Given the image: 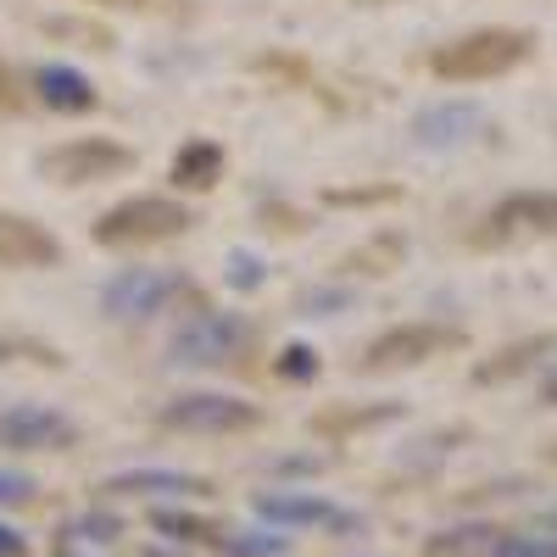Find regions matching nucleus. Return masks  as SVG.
I'll return each instance as SVG.
<instances>
[{
	"instance_id": "10",
	"label": "nucleus",
	"mask_w": 557,
	"mask_h": 557,
	"mask_svg": "<svg viewBox=\"0 0 557 557\" xmlns=\"http://www.w3.org/2000/svg\"><path fill=\"white\" fill-rule=\"evenodd\" d=\"M480 134H491V117L480 107H462V101L430 107V112L412 117V139L424 151H462V146H474Z\"/></svg>"
},
{
	"instance_id": "3",
	"label": "nucleus",
	"mask_w": 557,
	"mask_h": 557,
	"mask_svg": "<svg viewBox=\"0 0 557 557\" xmlns=\"http://www.w3.org/2000/svg\"><path fill=\"white\" fill-rule=\"evenodd\" d=\"M557 235V190H524V196H507L496 201L480 228H474V246H524V240H552Z\"/></svg>"
},
{
	"instance_id": "18",
	"label": "nucleus",
	"mask_w": 557,
	"mask_h": 557,
	"mask_svg": "<svg viewBox=\"0 0 557 557\" xmlns=\"http://www.w3.org/2000/svg\"><path fill=\"white\" fill-rule=\"evenodd\" d=\"M73 535H78V541H112V535H117V524H112V519H78V524H73Z\"/></svg>"
},
{
	"instance_id": "2",
	"label": "nucleus",
	"mask_w": 557,
	"mask_h": 557,
	"mask_svg": "<svg viewBox=\"0 0 557 557\" xmlns=\"http://www.w3.org/2000/svg\"><path fill=\"white\" fill-rule=\"evenodd\" d=\"M190 228V212L168 196H134L123 207H112L101 223H96V240L123 251V246H157V240H173Z\"/></svg>"
},
{
	"instance_id": "21",
	"label": "nucleus",
	"mask_w": 557,
	"mask_h": 557,
	"mask_svg": "<svg viewBox=\"0 0 557 557\" xmlns=\"http://www.w3.org/2000/svg\"><path fill=\"white\" fill-rule=\"evenodd\" d=\"M96 7H123V12H151L162 0H96Z\"/></svg>"
},
{
	"instance_id": "5",
	"label": "nucleus",
	"mask_w": 557,
	"mask_h": 557,
	"mask_svg": "<svg viewBox=\"0 0 557 557\" xmlns=\"http://www.w3.org/2000/svg\"><path fill=\"white\" fill-rule=\"evenodd\" d=\"M257 407L240 401V396H223V391H196V396H173L162 407V424L168 430H184V435H235V430H251L257 424Z\"/></svg>"
},
{
	"instance_id": "8",
	"label": "nucleus",
	"mask_w": 557,
	"mask_h": 557,
	"mask_svg": "<svg viewBox=\"0 0 557 557\" xmlns=\"http://www.w3.org/2000/svg\"><path fill=\"white\" fill-rule=\"evenodd\" d=\"M184 290V278L178 273H162V268H128V273H117L112 285H107V296H101V307L112 312V318H157L168 301H178Z\"/></svg>"
},
{
	"instance_id": "1",
	"label": "nucleus",
	"mask_w": 557,
	"mask_h": 557,
	"mask_svg": "<svg viewBox=\"0 0 557 557\" xmlns=\"http://www.w3.org/2000/svg\"><path fill=\"white\" fill-rule=\"evenodd\" d=\"M530 57V34L519 28H480V34H462L451 45L430 57V67L441 78H457V84H474V78H496L507 67H519Z\"/></svg>"
},
{
	"instance_id": "11",
	"label": "nucleus",
	"mask_w": 557,
	"mask_h": 557,
	"mask_svg": "<svg viewBox=\"0 0 557 557\" xmlns=\"http://www.w3.org/2000/svg\"><path fill=\"white\" fill-rule=\"evenodd\" d=\"M257 513L268 524H285V530H335V524H346L341 507L330 496H312V491H262Z\"/></svg>"
},
{
	"instance_id": "7",
	"label": "nucleus",
	"mask_w": 557,
	"mask_h": 557,
	"mask_svg": "<svg viewBox=\"0 0 557 557\" xmlns=\"http://www.w3.org/2000/svg\"><path fill=\"white\" fill-rule=\"evenodd\" d=\"M123 168H134V151L112 146V139H67V146L39 157V173L57 184H96V178H112Z\"/></svg>"
},
{
	"instance_id": "20",
	"label": "nucleus",
	"mask_w": 557,
	"mask_h": 557,
	"mask_svg": "<svg viewBox=\"0 0 557 557\" xmlns=\"http://www.w3.org/2000/svg\"><path fill=\"white\" fill-rule=\"evenodd\" d=\"M28 546H23V530H12V524H0V557H23Z\"/></svg>"
},
{
	"instance_id": "22",
	"label": "nucleus",
	"mask_w": 557,
	"mask_h": 557,
	"mask_svg": "<svg viewBox=\"0 0 557 557\" xmlns=\"http://www.w3.org/2000/svg\"><path fill=\"white\" fill-rule=\"evenodd\" d=\"M541 401H546V407H557V374L546 380V391H541Z\"/></svg>"
},
{
	"instance_id": "19",
	"label": "nucleus",
	"mask_w": 557,
	"mask_h": 557,
	"mask_svg": "<svg viewBox=\"0 0 557 557\" xmlns=\"http://www.w3.org/2000/svg\"><path fill=\"white\" fill-rule=\"evenodd\" d=\"M278 368H285V374H290V380H301V374H312V368H318V362H312V351H301V346H290V351H285V362H278Z\"/></svg>"
},
{
	"instance_id": "6",
	"label": "nucleus",
	"mask_w": 557,
	"mask_h": 557,
	"mask_svg": "<svg viewBox=\"0 0 557 557\" xmlns=\"http://www.w3.org/2000/svg\"><path fill=\"white\" fill-rule=\"evenodd\" d=\"M73 441H78V424L57 407L17 401L0 412V446L7 451H67Z\"/></svg>"
},
{
	"instance_id": "9",
	"label": "nucleus",
	"mask_w": 557,
	"mask_h": 557,
	"mask_svg": "<svg viewBox=\"0 0 557 557\" xmlns=\"http://www.w3.org/2000/svg\"><path fill=\"white\" fill-rule=\"evenodd\" d=\"M457 341H462V335L446 330V323H401V330H391V335H380L374 346H368L362 368H368V374H385V368H407V362L441 357V351H451Z\"/></svg>"
},
{
	"instance_id": "13",
	"label": "nucleus",
	"mask_w": 557,
	"mask_h": 557,
	"mask_svg": "<svg viewBox=\"0 0 557 557\" xmlns=\"http://www.w3.org/2000/svg\"><path fill=\"white\" fill-rule=\"evenodd\" d=\"M34 89H39V101L51 107V112H89V107H96V89H89V78L73 73V67H62V62L39 67V73H34Z\"/></svg>"
},
{
	"instance_id": "12",
	"label": "nucleus",
	"mask_w": 557,
	"mask_h": 557,
	"mask_svg": "<svg viewBox=\"0 0 557 557\" xmlns=\"http://www.w3.org/2000/svg\"><path fill=\"white\" fill-rule=\"evenodd\" d=\"M62 246L51 228H39L34 218L0 212V268H57Z\"/></svg>"
},
{
	"instance_id": "17",
	"label": "nucleus",
	"mask_w": 557,
	"mask_h": 557,
	"mask_svg": "<svg viewBox=\"0 0 557 557\" xmlns=\"http://www.w3.org/2000/svg\"><path fill=\"white\" fill-rule=\"evenodd\" d=\"M34 480L28 474H17V469H0V507H23V502H34Z\"/></svg>"
},
{
	"instance_id": "14",
	"label": "nucleus",
	"mask_w": 557,
	"mask_h": 557,
	"mask_svg": "<svg viewBox=\"0 0 557 557\" xmlns=\"http://www.w3.org/2000/svg\"><path fill=\"white\" fill-rule=\"evenodd\" d=\"M107 491L112 496H196L201 480L178 469H128V474H112Z\"/></svg>"
},
{
	"instance_id": "16",
	"label": "nucleus",
	"mask_w": 557,
	"mask_h": 557,
	"mask_svg": "<svg viewBox=\"0 0 557 557\" xmlns=\"http://www.w3.org/2000/svg\"><path fill=\"white\" fill-rule=\"evenodd\" d=\"M491 557H557V535H507L491 546Z\"/></svg>"
},
{
	"instance_id": "15",
	"label": "nucleus",
	"mask_w": 557,
	"mask_h": 557,
	"mask_svg": "<svg viewBox=\"0 0 557 557\" xmlns=\"http://www.w3.org/2000/svg\"><path fill=\"white\" fill-rule=\"evenodd\" d=\"M218 168H223V151H218V146H190V151H178L173 178L190 184V190H207V184L218 178Z\"/></svg>"
},
{
	"instance_id": "4",
	"label": "nucleus",
	"mask_w": 557,
	"mask_h": 557,
	"mask_svg": "<svg viewBox=\"0 0 557 557\" xmlns=\"http://www.w3.org/2000/svg\"><path fill=\"white\" fill-rule=\"evenodd\" d=\"M246 346V323L235 318V312H190L173 330V341H168V357L178 362V368H218V362H228Z\"/></svg>"
}]
</instances>
